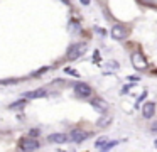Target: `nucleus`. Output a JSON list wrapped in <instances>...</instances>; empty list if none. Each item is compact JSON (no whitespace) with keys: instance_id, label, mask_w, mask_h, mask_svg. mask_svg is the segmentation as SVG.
I'll use <instances>...</instances> for the list:
<instances>
[{"instance_id":"nucleus-12","label":"nucleus","mask_w":157,"mask_h":152,"mask_svg":"<svg viewBox=\"0 0 157 152\" xmlns=\"http://www.w3.org/2000/svg\"><path fill=\"white\" fill-rule=\"evenodd\" d=\"M110 122H112V117H108V115H103V117H100V118H98L96 125H100V127H108Z\"/></svg>"},{"instance_id":"nucleus-7","label":"nucleus","mask_w":157,"mask_h":152,"mask_svg":"<svg viewBox=\"0 0 157 152\" xmlns=\"http://www.w3.org/2000/svg\"><path fill=\"white\" fill-rule=\"evenodd\" d=\"M154 113H155V103H154V101H145L144 107H142L144 118H152Z\"/></svg>"},{"instance_id":"nucleus-17","label":"nucleus","mask_w":157,"mask_h":152,"mask_svg":"<svg viewBox=\"0 0 157 152\" xmlns=\"http://www.w3.org/2000/svg\"><path fill=\"white\" fill-rule=\"evenodd\" d=\"M63 2H64V3H69V0H63Z\"/></svg>"},{"instance_id":"nucleus-13","label":"nucleus","mask_w":157,"mask_h":152,"mask_svg":"<svg viewBox=\"0 0 157 152\" xmlns=\"http://www.w3.org/2000/svg\"><path fill=\"white\" fill-rule=\"evenodd\" d=\"M66 73H68V74H73V76H79L78 71H75L73 68H66Z\"/></svg>"},{"instance_id":"nucleus-15","label":"nucleus","mask_w":157,"mask_h":152,"mask_svg":"<svg viewBox=\"0 0 157 152\" xmlns=\"http://www.w3.org/2000/svg\"><path fill=\"white\" fill-rule=\"evenodd\" d=\"M150 128H152L154 132H157V120H155V122H154V123H152V127H150Z\"/></svg>"},{"instance_id":"nucleus-4","label":"nucleus","mask_w":157,"mask_h":152,"mask_svg":"<svg viewBox=\"0 0 157 152\" xmlns=\"http://www.w3.org/2000/svg\"><path fill=\"white\" fill-rule=\"evenodd\" d=\"M73 90H75V93L78 95V96H83V98H86V96L91 95V88H90V84H86V83H76L75 86H73Z\"/></svg>"},{"instance_id":"nucleus-11","label":"nucleus","mask_w":157,"mask_h":152,"mask_svg":"<svg viewBox=\"0 0 157 152\" xmlns=\"http://www.w3.org/2000/svg\"><path fill=\"white\" fill-rule=\"evenodd\" d=\"M91 105L96 108V110H100V111H105L106 108H108V103H106L105 100H100V98H96V100H93V101H91Z\"/></svg>"},{"instance_id":"nucleus-10","label":"nucleus","mask_w":157,"mask_h":152,"mask_svg":"<svg viewBox=\"0 0 157 152\" xmlns=\"http://www.w3.org/2000/svg\"><path fill=\"white\" fill-rule=\"evenodd\" d=\"M46 95H48V90H46V88H39V90L25 93V98H42V96H46Z\"/></svg>"},{"instance_id":"nucleus-8","label":"nucleus","mask_w":157,"mask_h":152,"mask_svg":"<svg viewBox=\"0 0 157 152\" xmlns=\"http://www.w3.org/2000/svg\"><path fill=\"white\" fill-rule=\"evenodd\" d=\"M125 36H127V30H125V27H123V25L117 24V25H113V27H112V37H113V39L122 41Z\"/></svg>"},{"instance_id":"nucleus-5","label":"nucleus","mask_w":157,"mask_h":152,"mask_svg":"<svg viewBox=\"0 0 157 152\" xmlns=\"http://www.w3.org/2000/svg\"><path fill=\"white\" fill-rule=\"evenodd\" d=\"M90 132H85V130H73L71 134H69V137H71V140L75 142V144H81L83 140H86V138L90 137Z\"/></svg>"},{"instance_id":"nucleus-16","label":"nucleus","mask_w":157,"mask_h":152,"mask_svg":"<svg viewBox=\"0 0 157 152\" xmlns=\"http://www.w3.org/2000/svg\"><path fill=\"white\" fill-rule=\"evenodd\" d=\"M79 2H81L83 5H88V3H90V0H79Z\"/></svg>"},{"instance_id":"nucleus-3","label":"nucleus","mask_w":157,"mask_h":152,"mask_svg":"<svg viewBox=\"0 0 157 152\" xmlns=\"http://www.w3.org/2000/svg\"><path fill=\"white\" fill-rule=\"evenodd\" d=\"M117 144H118V140H110V138H106V137H101V138L96 140L95 149H98V150H108V149L115 147Z\"/></svg>"},{"instance_id":"nucleus-14","label":"nucleus","mask_w":157,"mask_h":152,"mask_svg":"<svg viewBox=\"0 0 157 152\" xmlns=\"http://www.w3.org/2000/svg\"><path fill=\"white\" fill-rule=\"evenodd\" d=\"M29 135H31V137H37V135H39V130H37V128H32V130L29 132Z\"/></svg>"},{"instance_id":"nucleus-2","label":"nucleus","mask_w":157,"mask_h":152,"mask_svg":"<svg viewBox=\"0 0 157 152\" xmlns=\"http://www.w3.org/2000/svg\"><path fill=\"white\" fill-rule=\"evenodd\" d=\"M85 51H86V44L85 42L73 44V46L69 47V51H68V59H78V57L85 53Z\"/></svg>"},{"instance_id":"nucleus-6","label":"nucleus","mask_w":157,"mask_h":152,"mask_svg":"<svg viewBox=\"0 0 157 152\" xmlns=\"http://www.w3.org/2000/svg\"><path fill=\"white\" fill-rule=\"evenodd\" d=\"M132 64H133V68H137V69H145L147 68V61L140 53H133L132 54Z\"/></svg>"},{"instance_id":"nucleus-1","label":"nucleus","mask_w":157,"mask_h":152,"mask_svg":"<svg viewBox=\"0 0 157 152\" xmlns=\"http://www.w3.org/2000/svg\"><path fill=\"white\" fill-rule=\"evenodd\" d=\"M19 149H22V150H37L39 149V142L36 137H22L21 142H19Z\"/></svg>"},{"instance_id":"nucleus-9","label":"nucleus","mask_w":157,"mask_h":152,"mask_svg":"<svg viewBox=\"0 0 157 152\" xmlns=\"http://www.w3.org/2000/svg\"><path fill=\"white\" fill-rule=\"evenodd\" d=\"M69 138H71V137H69V135H66V134H51L48 137V140L52 142V144H66Z\"/></svg>"},{"instance_id":"nucleus-18","label":"nucleus","mask_w":157,"mask_h":152,"mask_svg":"<svg viewBox=\"0 0 157 152\" xmlns=\"http://www.w3.org/2000/svg\"><path fill=\"white\" fill-rule=\"evenodd\" d=\"M154 144H155V149H157V140H155V142H154Z\"/></svg>"}]
</instances>
